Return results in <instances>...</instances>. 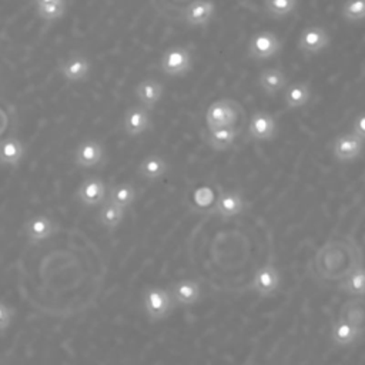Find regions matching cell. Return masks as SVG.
I'll return each mask as SVG.
<instances>
[{"mask_svg": "<svg viewBox=\"0 0 365 365\" xmlns=\"http://www.w3.org/2000/svg\"><path fill=\"white\" fill-rule=\"evenodd\" d=\"M361 264V247L351 237H338L327 241L312 258L315 277L325 282H341Z\"/></svg>", "mask_w": 365, "mask_h": 365, "instance_id": "obj_1", "label": "cell"}, {"mask_svg": "<svg viewBox=\"0 0 365 365\" xmlns=\"http://www.w3.org/2000/svg\"><path fill=\"white\" fill-rule=\"evenodd\" d=\"M141 302L145 317L153 322L168 318L175 308L170 289L157 285H150L144 288Z\"/></svg>", "mask_w": 365, "mask_h": 365, "instance_id": "obj_2", "label": "cell"}, {"mask_svg": "<svg viewBox=\"0 0 365 365\" xmlns=\"http://www.w3.org/2000/svg\"><path fill=\"white\" fill-rule=\"evenodd\" d=\"M282 48V43L272 31L255 33L247 46V56L254 61H265L275 57Z\"/></svg>", "mask_w": 365, "mask_h": 365, "instance_id": "obj_3", "label": "cell"}, {"mask_svg": "<svg viewBox=\"0 0 365 365\" xmlns=\"http://www.w3.org/2000/svg\"><path fill=\"white\" fill-rule=\"evenodd\" d=\"M160 68L171 77L184 76L192 68V54L184 46H173L161 56Z\"/></svg>", "mask_w": 365, "mask_h": 365, "instance_id": "obj_4", "label": "cell"}, {"mask_svg": "<svg viewBox=\"0 0 365 365\" xmlns=\"http://www.w3.org/2000/svg\"><path fill=\"white\" fill-rule=\"evenodd\" d=\"M238 106L235 101H231L228 98H221L210 104L205 113V124L207 128H215V127H227V125H235L238 120Z\"/></svg>", "mask_w": 365, "mask_h": 365, "instance_id": "obj_5", "label": "cell"}, {"mask_svg": "<svg viewBox=\"0 0 365 365\" xmlns=\"http://www.w3.org/2000/svg\"><path fill=\"white\" fill-rule=\"evenodd\" d=\"M107 184L98 175L84 178L77 187L74 197L84 207H97L107 200Z\"/></svg>", "mask_w": 365, "mask_h": 365, "instance_id": "obj_6", "label": "cell"}, {"mask_svg": "<svg viewBox=\"0 0 365 365\" xmlns=\"http://www.w3.org/2000/svg\"><path fill=\"white\" fill-rule=\"evenodd\" d=\"M279 284L281 277L277 267L272 262H265L255 271L250 289L262 298H268L278 292Z\"/></svg>", "mask_w": 365, "mask_h": 365, "instance_id": "obj_7", "label": "cell"}, {"mask_svg": "<svg viewBox=\"0 0 365 365\" xmlns=\"http://www.w3.org/2000/svg\"><path fill=\"white\" fill-rule=\"evenodd\" d=\"M245 211V198L237 190L221 191L215 198L208 214L220 218H232Z\"/></svg>", "mask_w": 365, "mask_h": 365, "instance_id": "obj_8", "label": "cell"}, {"mask_svg": "<svg viewBox=\"0 0 365 365\" xmlns=\"http://www.w3.org/2000/svg\"><path fill=\"white\" fill-rule=\"evenodd\" d=\"M57 231H58V225L51 217L46 214L33 215L23 225L24 237L27 238L29 244H34V245L51 238Z\"/></svg>", "mask_w": 365, "mask_h": 365, "instance_id": "obj_9", "label": "cell"}, {"mask_svg": "<svg viewBox=\"0 0 365 365\" xmlns=\"http://www.w3.org/2000/svg\"><path fill=\"white\" fill-rule=\"evenodd\" d=\"M365 148V141L355 133H342L332 143V155L341 163L358 158Z\"/></svg>", "mask_w": 365, "mask_h": 365, "instance_id": "obj_10", "label": "cell"}, {"mask_svg": "<svg viewBox=\"0 0 365 365\" xmlns=\"http://www.w3.org/2000/svg\"><path fill=\"white\" fill-rule=\"evenodd\" d=\"M91 71L90 60L81 53H71L58 64V73L68 83H83Z\"/></svg>", "mask_w": 365, "mask_h": 365, "instance_id": "obj_11", "label": "cell"}, {"mask_svg": "<svg viewBox=\"0 0 365 365\" xmlns=\"http://www.w3.org/2000/svg\"><path fill=\"white\" fill-rule=\"evenodd\" d=\"M104 145L94 138H87L76 147L73 161L80 168H94L104 161Z\"/></svg>", "mask_w": 365, "mask_h": 365, "instance_id": "obj_12", "label": "cell"}, {"mask_svg": "<svg viewBox=\"0 0 365 365\" xmlns=\"http://www.w3.org/2000/svg\"><path fill=\"white\" fill-rule=\"evenodd\" d=\"M331 43L329 33L321 26L305 27L298 38V48L305 54H317L325 50Z\"/></svg>", "mask_w": 365, "mask_h": 365, "instance_id": "obj_13", "label": "cell"}, {"mask_svg": "<svg viewBox=\"0 0 365 365\" xmlns=\"http://www.w3.org/2000/svg\"><path fill=\"white\" fill-rule=\"evenodd\" d=\"M248 135L255 141H271L277 135V121L271 113L255 111L248 121Z\"/></svg>", "mask_w": 365, "mask_h": 365, "instance_id": "obj_14", "label": "cell"}, {"mask_svg": "<svg viewBox=\"0 0 365 365\" xmlns=\"http://www.w3.org/2000/svg\"><path fill=\"white\" fill-rule=\"evenodd\" d=\"M170 294L174 299L175 307H194L200 302L202 291L194 279H180L170 285Z\"/></svg>", "mask_w": 365, "mask_h": 365, "instance_id": "obj_15", "label": "cell"}, {"mask_svg": "<svg viewBox=\"0 0 365 365\" xmlns=\"http://www.w3.org/2000/svg\"><path fill=\"white\" fill-rule=\"evenodd\" d=\"M151 127L150 110L143 106H133L125 110L123 117V130L128 137H138Z\"/></svg>", "mask_w": 365, "mask_h": 365, "instance_id": "obj_16", "label": "cell"}, {"mask_svg": "<svg viewBox=\"0 0 365 365\" xmlns=\"http://www.w3.org/2000/svg\"><path fill=\"white\" fill-rule=\"evenodd\" d=\"M214 11L215 6L211 0H194L184 10L182 20L191 27H202L211 21Z\"/></svg>", "mask_w": 365, "mask_h": 365, "instance_id": "obj_17", "label": "cell"}, {"mask_svg": "<svg viewBox=\"0 0 365 365\" xmlns=\"http://www.w3.org/2000/svg\"><path fill=\"white\" fill-rule=\"evenodd\" d=\"M134 93L140 106H143L147 110H153L163 98L164 86L158 80L145 78L135 86Z\"/></svg>", "mask_w": 365, "mask_h": 365, "instance_id": "obj_18", "label": "cell"}, {"mask_svg": "<svg viewBox=\"0 0 365 365\" xmlns=\"http://www.w3.org/2000/svg\"><path fill=\"white\" fill-rule=\"evenodd\" d=\"M238 137V130L235 125H227V127H215V128H207L204 133V141L215 151H224L234 145L235 140Z\"/></svg>", "mask_w": 365, "mask_h": 365, "instance_id": "obj_19", "label": "cell"}, {"mask_svg": "<svg viewBox=\"0 0 365 365\" xmlns=\"http://www.w3.org/2000/svg\"><path fill=\"white\" fill-rule=\"evenodd\" d=\"M258 86L267 96L274 97L287 88L288 80L285 73L281 68L269 67V68H264L259 73Z\"/></svg>", "mask_w": 365, "mask_h": 365, "instance_id": "obj_20", "label": "cell"}, {"mask_svg": "<svg viewBox=\"0 0 365 365\" xmlns=\"http://www.w3.org/2000/svg\"><path fill=\"white\" fill-rule=\"evenodd\" d=\"M26 155V147L17 137L0 140V165L17 168Z\"/></svg>", "mask_w": 365, "mask_h": 365, "instance_id": "obj_21", "label": "cell"}, {"mask_svg": "<svg viewBox=\"0 0 365 365\" xmlns=\"http://www.w3.org/2000/svg\"><path fill=\"white\" fill-rule=\"evenodd\" d=\"M168 168V163L161 155L150 154L140 161L137 167V174L145 181H155L163 178L167 174Z\"/></svg>", "mask_w": 365, "mask_h": 365, "instance_id": "obj_22", "label": "cell"}, {"mask_svg": "<svg viewBox=\"0 0 365 365\" xmlns=\"http://www.w3.org/2000/svg\"><path fill=\"white\" fill-rule=\"evenodd\" d=\"M362 334L364 332L358 327L339 318L332 324L331 328V339L334 345L338 346H346L356 342L362 336Z\"/></svg>", "mask_w": 365, "mask_h": 365, "instance_id": "obj_23", "label": "cell"}, {"mask_svg": "<svg viewBox=\"0 0 365 365\" xmlns=\"http://www.w3.org/2000/svg\"><path fill=\"white\" fill-rule=\"evenodd\" d=\"M311 100V87L307 81H297L284 90V103L288 110H297L307 106Z\"/></svg>", "mask_w": 365, "mask_h": 365, "instance_id": "obj_24", "label": "cell"}, {"mask_svg": "<svg viewBox=\"0 0 365 365\" xmlns=\"http://www.w3.org/2000/svg\"><path fill=\"white\" fill-rule=\"evenodd\" d=\"M125 217V210L118 207L117 204L111 202L110 200H106L97 212V221L101 227H104L108 231H114L120 227Z\"/></svg>", "mask_w": 365, "mask_h": 365, "instance_id": "obj_25", "label": "cell"}, {"mask_svg": "<svg viewBox=\"0 0 365 365\" xmlns=\"http://www.w3.org/2000/svg\"><path fill=\"white\" fill-rule=\"evenodd\" d=\"M338 318L354 324L362 332H365V299H362V297H356L355 299L344 302Z\"/></svg>", "mask_w": 365, "mask_h": 365, "instance_id": "obj_26", "label": "cell"}, {"mask_svg": "<svg viewBox=\"0 0 365 365\" xmlns=\"http://www.w3.org/2000/svg\"><path fill=\"white\" fill-rule=\"evenodd\" d=\"M338 289L351 297H365V268L362 265L355 268L338 282Z\"/></svg>", "mask_w": 365, "mask_h": 365, "instance_id": "obj_27", "label": "cell"}, {"mask_svg": "<svg viewBox=\"0 0 365 365\" xmlns=\"http://www.w3.org/2000/svg\"><path fill=\"white\" fill-rule=\"evenodd\" d=\"M135 198H137V190H135L134 184L120 182V184L113 185L108 190V198L107 200H110L111 202L117 204L118 207L127 210L134 204Z\"/></svg>", "mask_w": 365, "mask_h": 365, "instance_id": "obj_28", "label": "cell"}, {"mask_svg": "<svg viewBox=\"0 0 365 365\" xmlns=\"http://www.w3.org/2000/svg\"><path fill=\"white\" fill-rule=\"evenodd\" d=\"M298 0H264V10L274 19H282L295 11Z\"/></svg>", "mask_w": 365, "mask_h": 365, "instance_id": "obj_29", "label": "cell"}, {"mask_svg": "<svg viewBox=\"0 0 365 365\" xmlns=\"http://www.w3.org/2000/svg\"><path fill=\"white\" fill-rule=\"evenodd\" d=\"M215 201L214 192L210 187H200L192 194V210L197 212H207Z\"/></svg>", "mask_w": 365, "mask_h": 365, "instance_id": "obj_30", "label": "cell"}, {"mask_svg": "<svg viewBox=\"0 0 365 365\" xmlns=\"http://www.w3.org/2000/svg\"><path fill=\"white\" fill-rule=\"evenodd\" d=\"M341 13L346 21L365 20V0H345Z\"/></svg>", "mask_w": 365, "mask_h": 365, "instance_id": "obj_31", "label": "cell"}, {"mask_svg": "<svg viewBox=\"0 0 365 365\" xmlns=\"http://www.w3.org/2000/svg\"><path fill=\"white\" fill-rule=\"evenodd\" d=\"M36 13L44 21H51V20L61 19L66 13V0L44 4V6H37Z\"/></svg>", "mask_w": 365, "mask_h": 365, "instance_id": "obj_32", "label": "cell"}, {"mask_svg": "<svg viewBox=\"0 0 365 365\" xmlns=\"http://www.w3.org/2000/svg\"><path fill=\"white\" fill-rule=\"evenodd\" d=\"M13 315H14V309L9 307L6 302L0 301V331H4L11 325Z\"/></svg>", "mask_w": 365, "mask_h": 365, "instance_id": "obj_33", "label": "cell"}, {"mask_svg": "<svg viewBox=\"0 0 365 365\" xmlns=\"http://www.w3.org/2000/svg\"><path fill=\"white\" fill-rule=\"evenodd\" d=\"M352 133H355L358 137H361L365 141V113H361L355 117L352 123Z\"/></svg>", "mask_w": 365, "mask_h": 365, "instance_id": "obj_34", "label": "cell"}, {"mask_svg": "<svg viewBox=\"0 0 365 365\" xmlns=\"http://www.w3.org/2000/svg\"><path fill=\"white\" fill-rule=\"evenodd\" d=\"M36 7L37 6H44V4H50V3H56V1H63V0H33Z\"/></svg>", "mask_w": 365, "mask_h": 365, "instance_id": "obj_35", "label": "cell"}]
</instances>
